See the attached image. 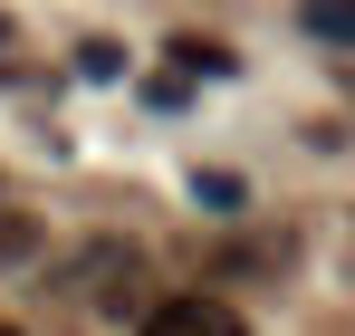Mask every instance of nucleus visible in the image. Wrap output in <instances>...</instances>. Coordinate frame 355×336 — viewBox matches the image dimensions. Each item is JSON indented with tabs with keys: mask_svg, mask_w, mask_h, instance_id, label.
Masks as SVG:
<instances>
[{
	"mask_svg": "<svg viewBox=\"0 0 355 336\" xmlns=\"http://www.w3.org/2000/svg\"><path fill=\"white\" fill-rule=\"evenodd\" d=\"M135 336H240V308H221V298H164V308H144Z\"/></svg>",
	"mask_w": 355,
	"mask_h": 336,
	"instance_id": "obj_1",
	"label": "nucleus"
},
{
	"mask_svg": "<svg viewBox=\"0 0 355 336\" xmlns=\"http://www.w3.org/2000/svg\"><path fill=\"white\" fill-rule=\"evenodd\" d=\"M173 67H202V77H231L240 58L221 49V39H173Z\"/></svg>",
	"mask_w": 355,
	"mask_h": 336,
	"instance_id": "obj_2",
	"label": "nucleus"
},
{
	"mask_svg": "<svg viewBox=\"0 0 355 336\" xmlns=\"http://www.w3.org/2000/svg\"><path fill=\"white\" fill-rule=\"evenodd\" d=\"M77 67H87V77H125V49H116V39H87Z\"/></svg>",
	"mask_w": 355,
	"mask_h": 336,
	"instance_id": "obj_3",
	"label": "nucleus"
},
{
	"mask_svg": "<svg viewBox=\"0 0 355 336\" xmlns=\"http://www.w3.org/2000/svg\"><path fill=\"white\" fill-rule=\"evenodd\" d=\"M29 230H39V221H19V212H0V260H29Z\"/></svg>",
	"mask_w": 355,
	"mask_h": 336,
	"instance_id": "obj_4",
	"label": "nucleus"
},
{
	"mask_svg": "<svg viewBox=\"0 0 355 336\" xmlns=\"http://www.w3.org/2000/svg\"><path fill=\"white\" fill-rule=\"evenodd\" d=\"M307 19H317V29H327V39H346L355 19H346V0H317V10H307Z\"/></svg>",
	"mask_w": 355,
	"mask_h": 336,
	"instance_id": "obj_5",
	"label": "nucleus"
},
{
	"mask_svg": "<svg viewBox=\"0 0 355 336\" xmlns=\"http://www.w3.org/2000/svg\"><path fill=\"white\" fill-rule=\"evenodd\" d=\"M0 336H19V327H0Z\"/></svg>",
	"mask_w": 355,
	"mask_h": 336,
	"instance_id": "obj_6",
	"label": "nucleus"
}]
</instances>
